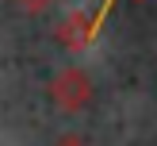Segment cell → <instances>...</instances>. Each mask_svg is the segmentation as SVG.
Segmentation results:
<instances>
[{"label":"cell","mask_w":157,"mask_h":146,"mask_svg":"<svg viewBox=\"0 0 157 146\" xmlns=\"http://www.w3.org/2000/svg\"><path fill=\"white\" fill-rule=\"evenodd\" d=\"M15 4H19L23 12H31V15H42L46 8H54V4H58V0H15Z\"/></svg>","instance_id":"3"},{"label":"cell","mask_w":157,"mask_h":146,"mask_svg":"<svg viewBox=\"0 0 157 146\" xmlns=\"http://www.w3.org/2000/svg\"><path fill=\"white\" fill-rule=\"evenodd\" d=\"M96 31H100V15H96V12H84V8H77V12H69L65 19L58 23L54 38H58L65 50L81 54V50H88V46L96 42Z\"/></svg>","instance_id":"2"},{"label":"cell","mask_w":157,"mask_h":146,"mask_svg":"<svg viewBox=\"0 0 157 146\" xmlns=\"http://www.w3.org/2000/svg\"><path fill=\"white\" fill-rule=\"evenodd\" d=\"M54 146H88V142H84V138H77V135H65V138H58Z\"/></svg>","instance_id":"4"},{"label":"cell","mask_w":157,"mask_h":146,"mask_svg":"<svg viewBox=\"0 0 157 146\" xmlns=\"http://www.w3.org/2000/svg\"><path fill=\"white\" fill-rule=\"evenodd\" d=\"M50 100L61 112H81L92 104V77L77 65H65L58 77L50 81Z\"/></svg>","instance_id":"1"}]
</instances>
